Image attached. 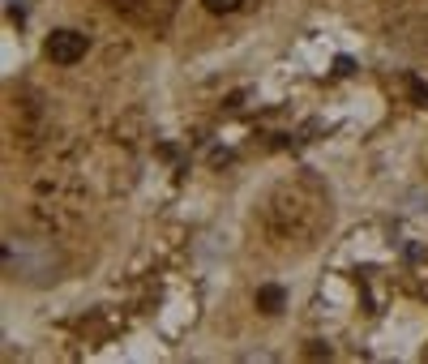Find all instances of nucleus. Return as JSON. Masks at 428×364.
<instances>
[{
    "label": "nucleus",
    "mask_w": 428,
    "mask_h": 364,
    "mask_svg": "<svg viewBox=\"0 0 428 364\" xmlns=\"http://www.w3.org/2000/svg\"><path fill=\"white\" fill-rule=\"evenodd\" d=\"M86 56V34L77 30H56V34H47V61H56V65H77Z\"/></svg>",
    "instance_id": "nucleus-1"
},
{
    "label": "nucleus",
    "mask_w": 428,
    "mask_h": 364,
    "mask_svg": "<svg viewBox=\"0 0 428 364\" xmlns=\"http://www.w3.org/2000/svg\"><path fill=\"white\" fill-rule=\"evenodd\" d=\"M283 287H261L257 291V308H261V313H279V308H283Z\"/></svg>",
    "instance_id": "nucleus-2"
},
{
    "label": "nucleus",
    "mask_w": 428,
    "mask_h": 364,
    "mask_svg": "<svg viewBox=\"0 0 428 364\" xmlns=\"http://www.w3.org/2000/svg\"><path fill=\"white\" fill-rule=\"evenodd\" d=\"M201 5H206L210 13H236V9L244 5V0H201Z\"/></svg>",
    "instance_id": "nucleus-3"
},
{
    "label": "nucleus",
    "mask_w": 428,
    "mask_h": 364,
    "mask_svg": "<svg viewBox=\"0 0 428 364\" xmlns=\"http://www.w3.org/2000/svg\"><path fill=\"white\" fill-rule=\"evenodd\" d=\"M407 86H411V94H415L420 103H428V86H424L420 77H407Z\"/></svg>",
    "instance_id": "nucleus-4"
}]
</instances>
